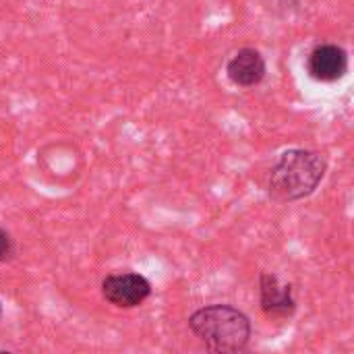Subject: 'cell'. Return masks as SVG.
<instances>
[{
	"mask_svg": "<svg viewBox=\"0 0 354 354\" xmlns=\"http://www.w3.org/2000/svg\"><path fill=\"white\" fill-rule=\"evenodd\" d=\"M328 162L311 149H288L272 166L268 176V193L280 203L309 197L324 180Z\"/></svg>",
	"mask_w": 354,
	"mask_h": 354,
	"instance_id": "obj_1",
	"label": "cell"
},
{
	"mask_svg": "<svg viewBox=\"0 0 354 354\" xmlns=\"http://www.w3.org/2000/svg\"><path fill=\"white\" fill-rule=\"evenodd\" d=\"M191 332L212 353H241L251 338L249 317L230 305H209L189 317Z\"/></svg>",
	"mask_w": 354,
	"mask_h": 354,
	"instance_id": "obj_2",
	"label": "cell"
},
{
	"mask_svg": "<svg viewBox=\"0 0 354 354\" xmlns=\"http://www.w3.org/2000/svg\"><path fill=\"white\" fill-rule=\"evenodd\" d=\"M104 299L118 307V309H133L145 303L151 295V284L145 276L127 272V274H112L106 276L102 282Z\"/></svg>",
	"mask_w": 354,
	"mask_h": 354,
	"instance_id": "obj_3",
	"label": "cell"
},
{
	"mask_svg": "<svg viewBox=\"0 0 354 354\" xmlns=\"http://www.w3.org/2000/svg\"><path fill=\"white\" fill-rule=\"evenodd\" d=\"M259 299L263 313L272 319H286L292 317L297 311L292 286L282 284L276 274L263 272L259 276Z\"/></svg>",
	"mask_w": 354,
	"mask_h": 354,
	"instance_id": "obj_4",
	"label": "cell"
},
{
	"mask_svg": "<svg viewBox=\"0 0 354 354\" xmlns=\"http://www.w3.org/2000/svg\"><path fill=\"white\" fill-rule=\"evenodd\" d=\"M309 75L322 83H334L342 79L348 71V54L338 44H322L317 46L307 60Z\"/></svg>",
	"mask_w": 354,
	"mask_h": 354,
	"instance_id": "obj_5",
	"label": "cell"
},
{
	"mask_svg": "<svg viewBox=\"0 0 354 354\" xmlns=\"http://www.w3.org/2000/svg\"><path fill=\"white\" fill-rule=\"evenodd\" d=\"M228 79L234 85L241 87H255L266 79L268 66L263 56L255 48H243L239 50L226 64Z\"/></svg>",
	"mask_w": 354,
	"mask_h": 354,
	"instance_id": "obj_6",
	"label": "cell"
},
{
	"mask_svg": "<svg viewBox=\"0 0 354 354\" xmlns=\"http://www.w3.org/2000/svg\"><path fill=\"white\" fill-rule=\"evenodd\" d=\"M12 255H15V243H12L10 234L4 228H0V263L10 261Z\"/></svg>",
	"mask_w": 354,
	"mask_h": 354,
	"instance_id": "obj_7",
	"label": "cell"
},
{
	"mask_svg": "<svg viewBox=\"0 0 354 354\" xmlns=\"http://www.w3.org/2000/svg\"><path fill=\"white\" fill-rule=\"evenodd\" d=\"M0 313H2V305H0Z\"/></svg>",
	"mask_w": 354,
	"mask_h": 354,
	"instance_id": "obj_8",
	"label": "cell"
}]
</instances>
